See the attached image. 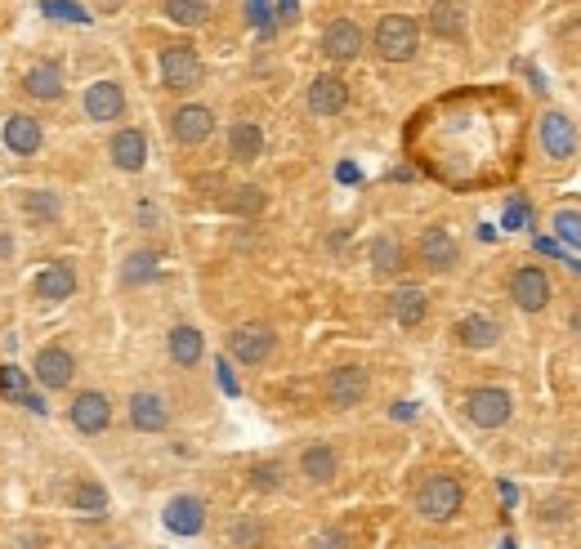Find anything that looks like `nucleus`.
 <instances>
[{
	"label": "nucleus",
	"instance_id": "f257e3e1",
	"mask_svg": "<svg viewBox=\"0 0 581 549\" xmlns=\"http://www.w3.org/2000/svg\"><path fill=\"white\" fill-rule=\"evenodd\" d=\"M371 50L385 63H412L421 50V23L412 14H385L371 32Z\"/></svg>",
	"mask_w": 581,
	"mask_h": 549
},
{
	"label": "nucleus",
	"instance_id": "f03ea898",
	"mask_svg": "<svg viewBox=\"0 0 581 549\" xmlns=\"http://www.w3.org/2000/svg\"><path fill=\"white\" fill-rule=\"evenodd\" d=\"M465 505V483L456 474H430L416 487V514L425 523H452Z\"/></svg>",
	"mask_w": 581,
	"mask_h": 549
},
{
	"label": "nucleus",
	"instance_id": "7ed1b4c3",
	"mask_svg": "<svg viewBox=\"0 0 581 549\" xmlns=\"http://www.w3.org/2000/svg\"><path fill=\"white\" fill-rule=\"evenodd\" d=\"M157 72H161V85H166L170 94H193L197 85L206 81V63L202 54L193 50V45H166V50L157 54Z\"/></svg>",
	"mask_w": 581,
	"mask_h": 549
},
{
	"label": "nucleus",
	"instance_id": "20e7f679",
	"mask_svg": "<svg viewBox=\"0 0 581 549\" xmlns=\"http://www.w3.org/2000/svg\"><path fill=\"white\" fill-rule=\"evenodd\" d=\"M465 420H470L474 429H506L510 416H514V398L506 389H497V384H479V389L465 393Z\"/></svg>",
	"mask_w": 581,
	"mask_h": 549
},
{
	"label": "nucleus",
	"instance_id": "39448f33",
	"mask_svg": "<svg viewBox=\"0 0 581 549\" xmlns=\"http://www.w3.org/2000/svg\"><path fill=\"white\" fill-rule=\"evenodd\" d=\"M278 349V331L269 322H242L228 331V358L242 366H264Z\"/></svg>",
	"mask_w": 581,
	"mask_h": 549
},
{
	"label": "nucleus",
	"instance_id": "423d86ee",
	"mask_svg": "<svg viewBox=\"0 0 581 549\" xmlns=\"http://www.w3.org/2000/svg\"><path fill=\"white\" fill-rule=\"evenodd\" d=\"M510 300L514 308H523V313H541L550 300H555V291H550V277H546V268L541 264H519L510 273Z\"/></svg>",
	"mask_w": 581,
	"mask_h": 549
},
{
	"label": "nucleus",
	"instance_id": "0eeeda50",
	"mask_svg": "<svg viewBox=\"0 0 581 549\" xmlns=\"http://www.w3.org/2000/svg\"><path fill=\"white\" fill-rule=\"evenodd\" d=\"M322 393H327V407L354 411V407H363V398L371 393V375L363 366H336V371H327Z\"/></svg>",
	"mask_w": 581,
	"mask_h": 549
},
{
	"label": "nucleus",
	"instance_id": "6e6552de",
	"mask_svg": "<svg viewBox=\"0 0 581 549\" xmlns=\"http://www.w3.org/2000/svg\"><path fill=\"white\" fill-rule=\"evenodd\" d=\"M211 134H215V112L206 108V103H179V108L170 112V139H175L179 148H202Z\"/></svg>",
	"mask_w": 581,
	"mask_h": 549
},
{
	"label": "nucleus",
	"instance_id": "1a4fd4ad",
	"mask_svg": "<svg viewBox=\"0 0 581 549\" xmlns=\"http://www.w3.org/2000/svg\"><path fill=\"white\" fill-rule=\"evenodd\" d=\"M537 143H541V152H546L550 161H568L577 152V121L568 117V112H541V121H537Z\"/></svg>",
	"mask_w": 581,
	"mask_h": 549
},
{
	"label": "nucleus",
	"instance_id": "9d476101",
	"mask_svg": "<svg viewBox=\"0 0 581 549\" xmlns=\"http://www.w3.org/2000/svg\"><path fill=\"white\" fill-rule=\"evenodd\" d=\"M416 255H421V264L430 268V273H452V268L461 264V246H456L452 228H443V224L425 228L421 242H416Z\"/></svg>",
	"mask_w": 581,
	"mask_h": 549
},
{
	"label": "nucleus",
	"instance_id": "9b49d317",
	"mask_svg": "<svg viewBox=\"0 0 581 549\" xmlns=\"http://www.w3.org/2000/svg\"><path fill=\"white\" fill-rule=\"evenodd\" d=\"M363 45H367V36L354 18H331V23L322 27V54H327L331 63H354L358 54H363Z\"/></svg>",
	"mask_w": 581,
	"mask_h": 549
},
{
	"label": "nucleus",
	"instance_id": "f8f14e48",
	"mask_svg": "<svg viewBox=\"0 0 581 549\" xmlns=\"http://www.w3.org/2000/svg\"><path fill=\"white\" fill-rule=\"evenodd\" d=\"M32 371H36V384H41V389L63 393L76 380V358H72L68 349H63V344H45V349L36 353Z\"/></svg>",
	"mask_w": 581,
	"mask_h": 549
},
{
	"label": "nucleus",
	"instance_id": "ddd939ff",
	"mask_svg": "<svg viewBox=\"0 0 581 549\" xmlns=\"http://www.w3.org/2000/svg\"><path fill=\"white\" fill-rule=\"evenodd\" d=\"M304 103H309L313 117H340V112L349 108V85H345V76H336V72L313 76L309 94H304Z\"/></svg>",
	"mask_w": 581,
	"mask_h": 549
},
{
	"label": "nucleus",
	"instance_id": "4468645a",
	"mask_svg": "<svg viewBox=\"0 0 581 549\" xmlns=\"http://www.w3.org/2000/svg\"><path fill=\"white\" fill-rule=\"evenodd\" d=\"M68 416H72L76 433H103L112 425V402H108V393L85 389V393H76V398H72Z\"/></svg>",
	"mask_w": 581,
	"mask_h": 549
},
{
	"label": "nucleus",
	"instance_id": "2eb2a0df",
	"mask_svg": "<svg viewBox=\"0 0 581 549\" xmlns=\"http://www.w3.org/2000/svg\"><path fill=\"white\" fill-rule=\"evenodd\" d=\"M108 157L117 170H126V175H139V170L148 166V139L139 125H126V130H117L108 139Z\"/></svg>",
	"mask_w": 581,
	"mask_h": 549
},
{
	"label": "nucleus",
	"instance_id": "dca6fc26",
	"mask_svg": "<svg viewBox=\"0 0 581 549\" xmlns=\"http://www.w3.org/2000/svg\"><path fill=\"white\" fill-rule=\"evenodd\" d=\"M126 416H130V425H135L139 433H166V425H170V407H166V398H161V393H152V389L130 393Z\"/></svg>",
	"mask_w": 581,
	"mask_h": 549
},
{
	"label": "nucleus",
	"instance_id": "f3484780",
	"mask_svg": "<svg viewBox=\"0 0 581 549\" xmlns=\"http://www.w3.org/2000/svg\"><path fill=\"white\" fill-rule=\"evenodd\" d=\"M0 139H5V148L14 152V157H36L45 143V130H41V121L27 117V112H9Z\"/></svg>",
	"mask_w": 581,
	"mask_h": 549
},
{
	"label": "nucleus",
	"instance_id": "a211bd4d",
	"mask_svg": "<svg viewBox=\"0 0 581 549\" xmlns=\"http://www.w3.org/2000/svg\"><path fill=\"white\" fill-rule=\"evenodd\" d=\"M81 108L90 121H121L126 117V90H121L117 81H94L90 90H85Z\"/></svg>",
	"mask_w": 581,
	"mask_h": 549
},
{
	"label": "nucleus",
	"instance_id": "6ab92c4d",
	"mask_svg": "<svg viewBox=\"0 0 581 549\" xmlns=\"http://www.w3.org/2000/svg\"><path fill=\"white\" fill-rule=\"evenodd\" d=\"M32 291H36V300H45V304L72 300V291H76V268L68 264V259H54V264H45L41 273H36Z\"/></svg>",
	"mask_w": 581,
	"mask_h": 549
},
{
	"label": "nucleus",
	"instance_id": "aec40b11",
	"mask_svg": "<svg viewBox=\"0 0 581 549\" xmlns=\"http://www.w3.org/2000/svg\"><path fill=\"white\" fill-rule=\"evenodd\" d=\"M300 478H309L313 487H327V483H336V474H340V456H336V447L331 442H309V447L300 451Z\"/></svg>",
	"mask_w": 581,
	"mask_h": 549
},
{
	"label": "nucleus",
	"instance_id": "412c9836",
	"mask_svg": "<svg viewBox=\"0 0 581 549\" xmlns=\"http://www.w3.org/2000/svg\"><path fill=\"white\" fill-rule=\"evenodd\" d=\"M425 27L438 41H465V27H470V14H465L461 0H434L430 14H425Z\"/></svg>",
	"mask_w": 581,
	"mask_h": 549
},
{
	"label": "nucleus",
	"instance_id": "4be33fe9",
	"mask_svg": "<svg viewBox=\"0 0 581 549\" xmlns=\"http://www.w3.org/2000/svg\"><path fill=\"white\" fill-rule=\"evenodd\" d=\"M166 353H170V362H175V366L193 371V366L206 358V335L197 331V326H188V322L170 326V335H166Z\"/></svg>",
	"mask_w": 581,
	"mask_h": 549
},
{
	"label": "nucleus",
	"instance_id": "5701e85b",
	"mask_svg": "<svg viewBox=\"0 0 581 549\" xmlns=\"http://www.w3.org/2000/svg\"><path fill=\"white\" fill-rule=\"evenodd\" d=\"M452 335H456V344H461V349H474V353H483V349H497V340H501V326L492 322L488 313H465L461 322L452 326Z\"/></svg>",
	"mask_w": 581,
	"mask_h": 549
},
{
	"label": "nucleus",
	"instance_id": "b1692460",
	"mask_svg": "<svg viewBox=\"0 0 581 549\" xmlns=\"http://www.w3.org/2000/svg\"><path fill=\"white\" fill-rule=\"evenodd\" d=\"M425 313H430V295H425V286H398V291L389 295V317H394L403 331L421 326Z\"/></svg>",
	"mask_w": 581,
	"mask_h": 549
},
{
	"label": "nucleus",
	"instance_id": "393cba45",
	"mask_svg": "<svg viewBox=\"0 0 581 549\" xmlns=\"http://www.w3.org/2000/svg\"><path fill=\"white\" fill-rule=\"evenodd\" d=\"M228 157L237 166H255L264 157V130L255 121H233L228 125Z\"/></svg>",
	"mask_w": 581,
	"mask_h": 549
},
{
	"label": "nucleus",
	"instance_id": "a878e982",
	"mask_svg": "<svg viewBox=\"0 0 581 549\" xmlns=\"http://www.w3.org/2000/svg\"><path fill=\"white\" fill-rule=\"evenodd\" d=\"M23 94L27 99H36V103H54V99H63V72H59V63H32L23 72Z\"/></svg>",
	"mask_w": 581,
	"mask_h": 549
},
{
	"label": "nucleus",
	"instance_id": "bb28decb",
	"mask_svg": "<svg viewBox=\"0 0 581 549\" xmlns=\"http://www.w3.org/2000/svg\"><path fill=\"white\" fill-rule=\"evenodd\" d=\"M161 518H166V527H170L175 536H197V532L206 527V505H202L197 496H175V500L166 505V514H161Z\"/></svg>",
	"mask_w": 581,
	"mask_h": 549
},
{
	"label": "nucleus",
	"instance_id": "cd10ccee",
	"mask_svg": "<svg viewBox=\"0 0 581 549\" xmlns=\"http://www.w3.org/2000/svg\"><path fill=\"white\" fill-rule=\"evenodd\" d=\"M367 259H371V273L376 277H398L407 268V255H403V242L398 237H376V242L367 246Z\"/></svg>",
	"mask_w": 581,
	"mask_h": 549
},
{
	"label": "nucleus",
	"instance_id": "c85d7f7f",
	"mask_svg": "<svg viewBox=\"0 0 581 549\" xmlns=\"http://www.w3.org/2000/svg\"><path fill=\"white\" fill-rule=\"evenodd\" d=\"M23 215L32 219V224H54V219L63 215L59 192H50V188H32V192H23Z\"/></svg>",
	"mask_w": 581,
	"mask_h": 549
},
{
	"label": "nucleus",
	"instance_id": "c756f323",
	"mask_svg": "<svg viewBox=\"0 0 581 549\" xmlns=\"http://www.w3.org/2000/svg\"><path fill=\"white\" fill-rule=\"evenodd\" d=\"M157 273H161V255H157V250H135V255H126L121 282H126V286H144V282H152Z\"/></svg>",
	"mask_w": 581,
	"mask_h": 549
},
{
	"label": "nucleus",
	"instance_id": "7c9ffc66",
	"mask_svg": "<svg viewBox=\"0 0 581 549\" xmlns=\"http://www.w3.org/2000/svg\"><path fill=\"white\" fill-rule=\"evenodd\" d=\"M166 18L179 27H202L211 18V0H166Z\"/></svg>",
	"mask_w": 581,
	"mask_h": 549
},
{
	"label": "nucleus",
	"instance_id": "2f4dec72",
	"mask_svg": "<svg viewBox=\"0 0 581 549\" xmlns=\"http://www.w3.org/2000/svg\"><path fill=\"white\" fill-rule=\"evenodd\" d=\"M72 509H81V514H94L103 518L108 514V491H103L94 478H81V483L72 487Z\"/></svg>",
	"mask_w": 581,
	"mask_h": 549
},
{
	"label": "nucleus",
	"instance_id": "473e14b6",
	"mask_svg": "<svg viewBox=\"0 0 581 549\" xmlns=\"http://www.w3.org/2000/svg\"><path fill=\"white\" fill-rule=\"evenodd\" d=\"M550 228H555V237L568 250H581V210L577 206H559L555 215H550Z\"/></svg>",
	"mask_w": 581,
	"mask_h": 549
},
{
	"label": "nucleus",
	"instance_id": "72a5a7b5",
	"mask_svg": "<svg viewBox=\"0 0 581 549\" xmlns=\"http://www.w3.org/2000/svg\"><path fill=\"white\" fill-rule=\"evenodd\" d=\"M228 545L233 549H260L264 545V527H260V518H251V514H242L233 527H228Z\"/></svg>",
	"mask_w": 581,
	"mask_h": 549
},
{
	"label": "nucleus",
	"instance_id": "f704fd0d",
	"mask_svg": "<svg viewBox=\"0 0 581 549\" xmlns=\"http://www.w3.org/2000/svg\"><path fill=\"white\" fill-rule=\"evenodd\" d=\"M264 188H255V183H242V188H233V197H228V210L233 215H260L264 210Z\"/></svg>",
	"mask_w": 581,
	"mask_h": 549
},
{
	"label": "nucleus",
	"instance_id": "c9c22d12",
	"mask_svg": "<svg viewBox=\"0 0 581 549\" xmlns=\"http://www.w3.org/2000/svg\"><path fill=\"white\" fill-rule=\"evenodd\" d=\"M282 465L278 460H260V465H251V487H260V491H278L282 487Z\"/></svg>",
	"mask_w": 581,
	"mask_h": 549
},
{
	"label": "nucleus",
	"instance_id": "e433bc0d",
	"mask_svg": "<svg viewBox=\"0 0 581 549\" xmlns=\"http://www.w3.org/2000/svg\"><path fill=\"white\" fill-rule=\"evenodd\" d=\"M309 549H349V536L340 532V527H322V532L309 541Z\"/></svg>",
	"mask_w": 581,
	"mask_h": 549
},
{
	"label": "nucleus",
	"instance_id": "4c0bfd02",
	"mask_svg": "<svg viewBox=\"0 0 581 549\" xmlns=\"http://www.w3.org/2000/svg\"><path fill=\"white\" fill-rule=\"evenodd\" d=\"M506 224H510V228H528V224H532L528 201H519V197L510 201V206H506Z\"/></svg>",
	"mask_w": 581,
	"mask_h": 549
},
{
	"label": "nucleus",
	"instance_id": "58836bf2",
	"mask_svg": "<svg viewBox=\"0 0 581 549\" xmlns=\"http://www.w3.org/2000/svg\"><path fill=\"white\" fill-rule=\"evenodd\" d=\"M264 9H269V0H251V23L255 27H269V14H264Z\"/></svg>",
	"mask_w": 581,
	"mask_h": 549
},
{
	"label": "nucleus",
	"instance_id": "ea45409f",
	"mask_svg": "<svg viewBox=\"0 0 581 549\" xmlns=\"http://www.w3.org/2000/svg\"><path fill=\"white\" fill-rule=\"evenodd\" d=\"M14 549H45V541H41V536H18Z\"/></svg>",
	"mask_w": 581,
	"mask_h": 549
},
{
	"label": "nucleus",
	"instance_id": "a19ab883",
	"mask_svg": "<svg viewBox=\"0 0 581 549\" xmlns=\"http://www.w3.org/2000/svg\"><path fill=\"white\" fill-rule=\"evenodd\" d=\"M278 9H282V18H295V0H282Z\"/></svg>",
	"mask_w": 581,
	"mask_h": 549
},
{
	"label": "nucleus",
	"instance_id": "79ce46f5",
	"mask_svg": "<svg viewBox=\"0 0 581 549\" xmlns=\"http://www.w3.org/2000/svg\"><path fill=\"white\" fill-rule=\"evenodd\" d=\"M421 549H443V545H421Z\"/></svg>",
	"mask_w": 581,
	"mask_h": 549
},
{
	"label": "nucleus",
	"instance_id": "37998d69",
	"mask_svg": "<svg viewBox=\"0 0 581 549\" xmlns=\"http://www.w3.org/2000/svg\"><path fill=\"white\" fill-rule=\"evenodd\" d=\"M108 549H126V545H108Z\"/></svg>",
	"mask_w": 581,
	"mask_h": 549
}]
</instances>
